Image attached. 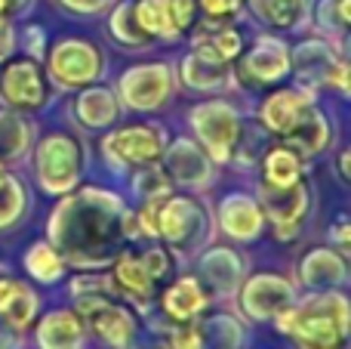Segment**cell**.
Masks as SVG:
<instances>
[{"instance_id": "23", "label": "cell", "mask_w": 351, "mask_h": 349, "mask_svg": "<svg viewBox=\"0 0 351 349\" xmlns=\"http://www.w3.org/2000/svg\"><path fill=\"white\" fill-rule=\"evenodd\" d=\"M114 288L127 294L130 300H136L139 306H148L154 297V278L148 275L139 257H121L114 266Z\"/></svg>"}, {"instance_id": "16", "label": "cell", "mask_w": 351, "mask_h": 349, "mask_svg": "<svg viewBox=\"0 0 351 349\" xmlns=\"http://www.w3.org/2000/svg\"><path fill=\"white\" fill-rule=\"evenodd\" d=\"M37 294L25 288L22 282L12 278H0V319L12 328V331H25L37 315Z\"/></svg>"}, {"instance_id": "42", "label": "cell", "mask_w": 351, "mask_h": 349, "mask_svg": "<svg viewBox=\"0 0 351 349\" xmlns=\"http://www.w3.org/2000/svg\"><path fill=\"white\" fill-rule=\"evenodd\" d=\"M10 53H12V28L3 22L0 25V62H3Z\"/></svg>"}, {"instance_id": "31", "label": "cell", "mask_w": 351, "mask_h": 349, "mask_svg": "<svg viewBox=\"0 0 351 349\" xmlns=\"http://www.w3.org/2000/svg\"><path fill=\"white\" fill-rule=\"evenodd\" d=\"M133 6H136V19H139V25L152 37H158V34L170 37L173 34L170 0H139V3H133Z\"/></svg>"}, {"instance_id": "22", "label": "cell", "mask_w": 351, "mask_h": 349, "mask_svg": "<svg viewBox=\"0 0 351 349\" xmlns=\"http://www.w3.org/2000/svg\"><path fill=\"white\" fill-rule=\"evenodd\" d=\"M222 226H225V232L241 238V241L259 235V229H262L259 204L247 195H228L222 204Z\"/></svg>"}, {"instance_id": "46", "label": "cell", "mask_w": 351, "mask_h": 349, "mask_svg": "<svg viewBox=\"0 0 351 349\" xmlns=\"http://www.w3.org/2000/svg\"><path fill=\"white\" fill-rule=\"evenodd\" d=\"M0 177H3V161H0Z\"/></svg>"}, {"instance_id": "39", "label": "cell", "mask_w": 351, "mask_h": 349, "mask_svg": "<svg viewBox=\"0 0 351 349\" xmlns=\"http://www.w3.org/2000/svg\"><path fill=\"white\" fill-rule=\"evenodd\" d=\"M194 3H200V10H204L210 19H228L237 12L241 0H194Z\"/></svg>"}, {"instance_id": "12", "label": "cell", "mask_w": 351, "mask_h": 349, "mask_svg": "<svg viewBox=\"0 0 351 349\" xmlns=\"http://www.w3.org/2000/svg\"><path fill=\"white\" fill-rule=\"evenodd\" d=\"M290 71V49L274 37H259L250 53L241 56V74L250 84H274Z\"/></svg>"}, {"instance_id": "34", "label": "cell", "mask_w": 351, "mask_h": 349, "mask_svg": "<svg viewBox=\"0 0 351 349\" xmlns=\"http://www.w3.org/2000/svg\"><path fill=\"white\" fill-rule=\"evenodd\" d=\"M28 146V130L19 121L16 115H0V161L3 158H16V155L25 152Z\"/></svg>"}, {"instance_id": "29", "label": "cell", "mask_w": 351, "mask_h": 349, "mask_svg": "<svg viewBox=\"0 0 351 349\" xmlns=\"http://www.w3.org/2000/svg\"><path fill=\"white\" fill-rule=\"evenodd\" d=\"M225 74H228V65L206 62L194 53L188 56L185 65H182V80H185L188 87H194V90H213V87H219L225 80Z\"/></svg>"}, {"instance_id": "25", "label": "cell", "mask_w": 351, "mask_h": 349, "mask_svg": "<svg viewBox=\"0 0 351 349\" xmlns=\"http://www.w3.org/2000/svg\"><path fill=\"white\" fill-rule=\"evenodd\" d=\"M250 10L268 28L290 31L305 19V0H250Z\"/></svg>"}, {"instance_id": "27", "label": "cell", "mask_w": 351, "mask_h": 349, "mask_svg": "<svg viewBox=\"0 0 351 349\" xmlns=\"http://www.w3.org/2000/svg\"><path fill=\"white\" fill-rule=\"evenodd\" d=\"M262 173H265L268 185H293L302 179V158L293 148L278 146L265 155L262 161Z\"/></svg>"}, {"instance_id": "43", "label": "cell", "mask_w": 351, "mask_h": 349, "mask_svg": "<svg viewBox=\"0 0 351 349\" xmlns=\"http://www.w3.org/2000/svg\"><path fill=\"white\" fill-rule=\"evenodd\" d=\"M127 349H170V346H167V340H136L133 337V344Z\"/></svg>"}, {"instance_id": "17", "label": "cell", "mask_w": 351, "mask_h": 349, "mask_svg": "<svg viewBox=\"0 0 351 349\" xmlns=\"http://www.w3.org/2000/svg\"><path fill=\"white\" fill-rule=\"evenodd\" d=\"M167 170L185 185H200L210 179V161L191 139H176L167 152Z\"/></svg>"}, {"instance_id": "15", "label": "cell", "mask_w": 351, "mask_h": 349, "mask_svg": "<svg viewBox=\"0 0 351 349\" xmlns=\"http://www.w3.org/2000/svg\"><path fill=\"white\" fill-rule=\"evenodd\" d=\"M308 109H311L308 96H302V93H296V90H278L265 99L259 115H262V124H265L271 133L284 136L302 121Z\"/></svg>"}, {"instance_id": "1", "label": "cell", "mask_w": 351, "mask_h": 349, "mask_svg": "<svg viewBox=\"0 0 351 349\" xmlns=\"http://www.w3.org/2000/svg\"><path fill=\"white\" fill-rule=\"evenodd\" d=\"M53 241L80 266H99L114 257L123 235V207L114 195L86 189L84 195L62 201L49 223Z\"/></svg>"}, {"instance_id": "36", "label": "cell", "mask_w": 351, "mask_h": 349, "mask_svg": "<svg viewBox=\"0 0 351 349\" xmlns=\"http://www.w3.org/2000/svg\"><path fill=\"white\" fill-rule=\"evenodd\" d=\"M321 25L327 31L346 34V28H348V0H324L321 3Z\"/></svg>"}, {"instance_id": "10", "label": "cell", "mask_w": 351, "mask_h": 349, "mask_svg": "<svg viewBox=\"0 0 351 349\" xmlns=\"http://www.w3.org/2000/svg\"><path fill=\"white\" fill-rule=\"evenodd\" d=\"M287 306H293V288L278 275H256L241 294V309L253 322H271Z\"/></svg>"}, {"instance_id": "24", "label": "cell", "mask_w": 351, "mask_h": 349, "mask_svg": "<svg viewBox=\"0 0 351 349\" xmlns=\"http://www.w3.org/2000/svg\"><path fill=\"white\" fill-rule=\"evenodd\" d=\"M299 272H302V282L311 284V288H330V284H339L346 278V263L330 247H315L302 260Z\"/></svg>"}, {"instance_id": "2", "label": "cell", "mask_w": 351, "mask_h": 349, "mask_svg": "<svg viewBox=\"0 0 351 349\" xmlns=\"http://www.w3.org/2000/svg\"><path fill=\"white\" fill-rule=\"evenodd\" d=\"M274 328L296 349H346L348 346V300L342 294L311 297L302 306H287L274 315Z\"/></svg>"}, {"instance_id": "45", "label": "cell", "mask_w": 351, "mask_h": 349, "mask_svg": "<svg viewBox=\"0 0 351 349\" xmlns=\"http://www.w3.org/2000/svg\"><path fill=\"white\" fill-rule=\"evenodd\" d=\"M339 173H342V179H348V152L339 155Z\"/></svg>"}, {"instance_id": "20", "label": "cell", "mask_w": 351, "mask_h": 349, "mask_svg": "<svg viewBox=\"0 0 351 349\" xmlns=\"http://www.w3.org/2000/svg\"><path fill=\"white\" fill-rule=\"evenodd\" d=\"M206 28V25H204ZM243 53V41L234 28H225V25H210L206 31H200L197 41H194V56L206 62H216V65H228L231 59Z\"/></svg>"}, {"instance_id": "13", "label": "cell", "mask_w": 351, "mask_h": 349, "mask_svg": "<svg viewBox=\"0 0 351 349\" xmlns=\"http://www.w3.org/2000/svg\"><path fill=\"white\" fill-rule=\"evenodd\" d=\"M123 99L133 109H158L170 96V68L167 65H139L123 74Z\"/></svg>"}, {"instance_id": "19", "label": "cell", "mask_w": 351, "mask_h": 349, "mask_svg": "<svg viewBox=\"0 0 351 349\" xmlns=\"http://www.w3.org/2000/svg\"><path fill=\"white\" fill-rule=\"evenodd\" d=\"M290 65L296 68V74H299V80H302V84H308V87L327 84L330 68L336 65L333 47H327L324 41H305V43H299V47H296Z\"/></svg>"}, {"instance_id": "4", "label": "cell", "mask_w": 351, "mask_h": 349, "mask_svg": "<svg viewBox=\"0 0 351 349\" xmlns=\"http://www.w3.org/2000/svg\"><path fill=\"white\" fill-rule=\"evenodd\" d=\"M77 315L111 349H127L136 337V315L127 306H121V303L108 300L105 294L77 297Z\"/></svg>"}, {"instance_id": "38", "label": "cell", "mask_w": 351, "mask_h": 349, "mask_svg": "<svg viewBox=\"0 0 351 349\" xmlns=\"http://www.w3.org/2000/svg\"><path fill=\"white\" fill-rule=\"evenodd\" d=\"M194 0H170V25H173V34L179 31H188L194 22Z\"/></svg>"}, {"instance_id": "18", "label": "cell", "mask_w": 351, "mask_h": 349, "mask_svg": "<svg viewBox=\"0 0 351 349\" xmlns=\"http://www.w3.org/2000/svg\"><path fill=\"white\" fill-rule=\"evenodd\" d=\"M280 139H284V146L293 148L299 158H311V155H317L324 146H327V139H330V124H327V117H324L321 111L311 105V109L305 111L302 121H299L296 127L290 130V133L280 136Z\"/></svg>"}, {"instance_id": "6", "label": "cell", "mask_w": 351, "mask_h": 349, "mask_svg": "<svg viewBox=\"0 0 351 349\" xmlns=\"http://www.w3.org/2000/svg\"><path fill=\"white\" fill-rule=\"evenodd\" d=\"M158 235L173 241L179 251H194L206 238V214L191 198L164 195L158 204Z\"/></svg>"}, {"instance_id": "33", "label": "cell", "mask_w": 351, "mask_h": 349, "mask_svg": "<svg viewBox=\"0 0 351 349\" xmlns=\"http://www.w3.org/2000/svg\"><path fill=\"white\" fill-rule=\"evenodd\" d=\"M25 210V192L19 185V179L12 177H0V229L12 226Z\"/></svg>"}, {"instance_id": "40", "label": "cell", "mask_w": 351, "mask_h": 349, "mask_svg": "<svg viewBox=\"0 0 351 349\" xmlns=\"http://www.w3.org/2000/svg\"><path fill=\"white\" fill-rule=\"evenodd\" d=\"M0 349H19V331H12L3 319H0Z\"/></svg>"}, {"instance_id": "30", "label": "cell", "mask_w": 351, "mask_h": 349, "mask_svg": "<svg viewBox=\"0 0 351 349\" xmlns=\"http://www.w3.org/2000/svg\"><path fill=\"white\" fill-rule=\"evenodd\" d=\"M111 34H114L123 47H142V43L152 41V34H148V31L139 25V19H136L133 3L117 6V12L111 16Z\"/></svg>"}, {"instance_id": "41", "label": "cell", "mask_w": 351, "mask_h": 349, "mask_svg": "<svg viewBox=\"0 0 351 349\" xmlns=\"http://www.w3.org/2000/svg\"><path fill=\"white\" fill-rule=\"evenodd\" d=\"M65 6H71V10H80V12H96L105 6V0H62Z\"/></svg>"}, {"instance_id": "14", "label": "cell", "mask_w": 351, "mask_h": 349, "mask_svg": "<svg viewBox=\"0 0 351 349\" xmlns=\"http://www.w3.org/2000/svg\"><path fill=\"white\" fill-rule=\"evenodd\" d=\"M86 337V325L71 309H56L43 315L37 325V346L40 349H80Z\"/></svg>"}, {"instance_id": "28", "label": "cell", "mask_w": 351, "mask_h": 349, "mask_svg": "<svg viewBox=\"0 0 351 349\" xmlns=\"http://www.w3.org/2000/svg\"><path fill=\"white\" fill-rule=\"evenodd\" d=\"M77 117L93 130L108 127V124L117 117L114 96H111L108 90H86L84 96L77 99Z\"/></svg>"}, {"instance_id": "35", "label": "cell", "mask_w": 351, "mask_h": 349, "mask_svg": "<svg viewBox=\"0 0 351 349\" xmlns=\"http://www.w3.org/2000/svg\"><path fill=\"white\" fill-rule=\"evenodd\" d=\"M167 346L170 349H204V328L197 322H176V325L167 331Z\"/></svg>"}, {"instance_id": "7", "label": "cell", "mask_w": 351, "mask_h": 349, "mask_svg": "<svg viewBox=\"0 0 351 349\" xmlns=\"http://www.w3.org/2000/svg\"><path fill=\"white\" fill-rule=\"evenodd\" d=\"M99 68H102V59H99V49L86 41H77V37H68L49 56V71H53L56 84L62 87H86L99 78Z\"/></svg>"}, {"instance_id": "37", "label": "cell", "mask_w": 351, "mask_h": 349, "mask_svg": "<svg viewBox=\"0 0 351 349\" xmlns=\"http://www.w3.org/2000/svg\"><path fill=\"white\" fill-rule=\"evenodd\" d=\"M139 260H142V266L148 269V275L154 278V284L164 282V278L170 275V269H173V263H170V257H167V251H160V247H152V251H145Z\"/></svg>"}, {"instance_id": "11", "label": "cell", "mask_w": 351, "mask_h": 349, "mask_svg": "<svg viewBox=\"0 0 351 349\" xmlns=\"http://www.w3.org/2000/svg\"><path fill=\"white\" fill-rule=\"evenodd\" d=\"M262 204L265 214L278 226V238H290L296 232L299 220L308 210V189L302 185V179L293 185H268L262 183Z\"/></svg>"}, {"instance_id": "9", "label": "cell", "mask_w": 351, "mask_h": 349, "mask_svg": "<svg viewBox=\"0 0 351 349\" xmlns=\"http://www.w3.org/2000/svg\"><path fill=\"white\" fill-rule=\"evenodd\" d=\"M105 155L123 164H154L164 155V136L152 124H133L105 136Z\"/></svg>"}, {"instance_id": "3", "label": "cell", "mask_w": 351, "mask_h": 349, "mask_svg": "<svg viewBox=\"0 0 351 349\" xmlns=\"http://www.w3.org/2000/svg\"><path fill=\"white\" fill-rule=\"evenodd\" d=\"M80 164H84V152H80L77 139L68 133L47 136L37 148V177H40L43 189L53 192V195L77 185Z\"/></svg>"}, {"instance_id": "44", "label": "cell", "mask_w": 351, "mask_h": 349, "mask_svg": "<svg viewBox=\"0 0 351 349\" xmlns=\"http://www.w3.org/2000/svg\"><path fill=\"white\" fill-rule=\"evenodd\" d=\"M19 6H22V0H0V25H3Z\"/></svg>"}, {"instance_id": "26", "label": "cell", "mask_w": 351, "mask_h": 349, "mask_svg": "<svg viewBox=\"0 0 351 349\" xmlns=\"http://www.w3.org/2000/svg\"><path fill=\"white\" fill-rule=\"evenodd\" d=\"M200 269H204V282L210 284L216 294H228V291L237 284V275H241L237 257L231 251H225V247H216L213 254H206Z\"/></svg>"}, {"instance_id": "8", "label": "cell", "mask_w": 351, "mask_h": 349, "mask_svg": "<svg viewBox=\"0 0 351 349\" xmlns=\"http://www.w3.org/2000/svg\"><path fill=\"white\" fill-rule=\"evenodd\" d=\"M0 96L12 109H40L49 96V84L34 59H12L0 74Z\"/></svg>"}, {"instance_id": "32", "label": "cell", "mask_w": 351, "mask_h": 349, "mask_svg": "<svg viewBox=\"0 0 351 349\" xmlns=\"http://www.w3.org/2000/svg\"><path fill=\"white\" fill-rule=\"evenodd\" d=\"M25 266H28V272L34 278H40V282H56V278L62 275V257L49 245H31L28 257H25Z\"/></svg>"}, {"instance_id": "5", "label": "cell", "mask_w": 351, "mask_h": 349, "mask_svg": "<svg viewBox=\"0 0 351 349\" xmlns=\"http://www.w3.org/2000/svg\"><path fill=\"white\" fill-rule=\"evenodd\" d=\"M191 124L197 130L204 148L210 152V158L228 161L241 139V117L228 102L216 99V102H204L191 111Z\"/></svg>"}, {"instance_id": "21", "label": "cell", "mask_w": 351, "mask_h": 349, "mask_svg": "<svg viewBox=\"0 0 351 349\" xmlns=\"http://www.w3.org/2000/svg\"><path fill=\"white\" fill-rule=\"evenodd\" d=\"M206 291L194 278H179L164 294V313L173 322H197V315L206 309Z\"/></svg>"}]
</instances>
